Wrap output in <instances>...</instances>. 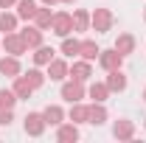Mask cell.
Instances as JSON below:
<instances>
[{"label":"cell","mask_w":146,"mask_h":143,"mask_svg":"<svg viewBox=\"0 0 146 143\" xmlns=\"http://www.w3.org/2000/svg\"><path fill=\"white\" fill-rule=\"evenodd\" d=\"M62 98L68 101V104H76V101H82L84 98V81H76V79H70V81H62Z\"/></svg>","instance_id":"cell-1"},{"label":"cell","mask_w":146,"mask_h":143,"mask_svg":"<svg viewBox=\"0 0 146 143\" xmlns=\"http://www.w3.org/2000/svg\"><path fill=\"white\" fill-rule=\"evenodd\" d=\"M51 31H54L56 36H70V31H73V14L56 11L54 20H51Z\"/></svg>","instance_id":"cell-2"},{"label":"cell","mask_w":146,"mask_h":143,"mask_svg":"<svg viewBox=\"0 0 146 143\" xmlns=\"http://www.w3.org/2000/svg\"><path fill=\"white\" fill-rule=\"evenodd\" d=\"M45 118H42V112H28L25 115V121H23V129H25V135H31V138H39L42 132H45Z\"/></svg>","instance_id":"cell-3"},{"label":"cell","mask_w":146,"mask_h":143,"mask_svg":"<svg viewBox=\"0 0 146 143\" xmlns=\"http://www.w3.org/2000/svg\"><path fill=\"white\" fill-rule=\"evenodd\" d=\"M90 25L96 28V34H104L112 28V11L110 9H96L90 14Z\"/></svg>","instance_id":"cell-4"},{"label":"cell","mask_w":146,"mask_h":143,"mask_svg":"<svg viewBox=\"0 0 146 143\" xmlns=\"http://www.w3.org/2000/svg\"><path fill=\"white\" fill-rule=\"evenodd\" d=\"M45 68H48L45 76H48L51 81H65V79L70 76V68H68V62H65V59H51Z\"/></svg>","instance_id":"cell-5"},{"label":"cell","mask_w":146,"mask_h":143,"mask_svg":"<svg viewBox=\"0 0 146 143\" xmlns=\"http://www.w3.org/2000/svg\"><path fill=\"white\" fill-rule=\"evenodd\" d=\"M3 51L11 56H20L25 54V42H23V36L17 31H11V34H3Z\"/></svg>","instance_id":"cell-6"},{"label":"cell","mask_w":146,"mask_h":143,"mask_svg":"<svg viewBox=\"0 0 146 143\" xmlns=\"http://www.w3.org/2000/svg\"><path fill=\"white\" fill-rule=\"evenodd\" d=\"M98 65H101L107 73L110 70H118V68L124 65V56L118 54L115 48H110V51H101V54H98Z\"/></svg>","instance_id":"cell-7"},{"label":"cell","mask_w":146,"mask_h":143,"mask_svg":"<svg viewBox=\"0 0 146 143\" xmlns=\"http://www.w3.org/2000/svg\"><path fill=\"white\" fill-rule=\"evenodd\" d=\"M56 140L59 143H76L79 140V124H59L56 126Z\"/></svg>","instance_id":"cell-8"},{"label":"cell","mask_w":146,"mask_h":143,"mask_svg":"<svg viewBox=\"0 0 146 143\" xmlns=\"http://www.w3.org/2000/svg\"><path fill=\"white\" fill-rule=\"evenodd\" d=\"M20 36H23L25 48H39L42 45V28H36V25H25L20 31Z\"/></svg>","instance_id":"cell-9"},{"label":"cell","mask_w":146,"mask_h":143,"mask_svg":"<svg viewBox=\"0 0 146 143\" xmlns=\"http://www.w3.org/2000/svg\"><path fill=\"white\" fill-rule=\"evenodd\" d=\"M112 135L118 140H132L135 138V124L127 121V118H121V121H115V126H112Z\"/></svg>","instance_id":"cell-10"},{"label":"cell","mask_w":146,"mask_h":143,"mask_svg":"<svg viewBox=\"0 0 146 143\" xmlns=\"http://www.w3.org/2000/svg\"><path fill=\"white\" fill-rule=\"evenodd\" d=\"M42 118H45L48 126H59V124H65V109L59 107V104H48L45 112H42Z\"/></svg>","instance_id":"cell-11"},{"label":"cell","mask_w":146,"mask_h":143,"mask_svg":"<svg viewBox=\"0 0 146 143\" xmlns=\"http://www.w3.org/2000/svg\"><path fill=\"white\" fill-rule=\"evenodd\" d=\"M107 87H110V93H124V90H127V76L121 73V68H118V70H110Z\"/></svg>","instance_id":"cell-12"},{"label":"cell","mask_w":146,"mask_h":143,"mask_svg":"<svg viewBox=\"0 0 146 143\" xmlns=\"http://www.w3.org/2000/svg\"><path fill=\"white\" fill-rule=\"evenodd\" d=\"M93 76V68H90V62L87 59H82V62H73V68H70V79H76V81H87Z\"/></svg>","instance_id":"cell-13"},{"label":"cell","mask_w":146,"mask_h":143,"mask_svg":"<svg viewBox=\"0 0 146 143\" xmlns=\"http://www.w3.org/2000/svg\"><path fill=\"white\" fill-rule=\"evenodd\" d=\"M0 73H3V76H11V79H14V76H20V59L17 56H3V59H0Z\"/></svg>","instance_id":"cell-14"},{"label":"cell","mask_w":146,"mask_h":143,"mask_svg":"<svg viewBox=\"0 0 146 143\" xmlns=\"http://www.w3.org/2000/svg\"><path fill=\"white\" fill-rule=\"evenodd\" d=\"M68 118H70L73 124H87V118H90V107H84L82 101H76L68 112Z\"/></svg>","instance_id":"cell-15"},{"label":"cell","mask_w":146,"mask_h":143,"mask_svg":"<svg viewBox=\"0 0 146 143\" xmlns=\"http://www.w3.org/2000/svg\"><path fill=\"white\" fill-rule=\"evenodd\" d=\"M87 95H90L93 101L104 104V101H107V95H110V87H107V81H93V84H90V90H87Z\"/></svg>","instance_id":"cell-16"},{"label":"cell","mask_w":146,"mask_h":143,"mask_svg":"<svg viewBox=\"0 0 146 143\" xmlns=\"http://www.w3.org/2000/svg\"><path fill=\"white\" fill-rule=\"evenodd\" d=\"M14 95L17 98H31V93H34V87H31V81L25 79V76H14Z\"/></svg>","instance_id":"cell-17"},{"label":"cell","mask_w":146,"mask_h":143,"mask_svg":"<svg viewBox=\"0 0 146 143\" xmlns=\"http://www.w3.org/2000/svg\"><path fill=\"white\" fill-rule=\"evenodd\" d=\"M115 51L121 56H129L132 51H135V36L132 34H121L118 39H115Z\"/></svg>","instance_id":"cell-18"},{"label":"cell","mask_w":146,"mask_h":143,"mask_svg":"<svg viewBox=\"0 0 146 143\" xmlns=\"http://www.w3.org/2000/svg\"><path fill=\"white\" fill-rule=\"evenodd\" d=\"M98 54H101V48H98L93 39H84V42H82V48H79V56H82V59H87V62H96Z\"/></svg>","instance_id":"cell-19"},{"label":"cell","mask_w":146,"mask_h":143,"mask_svg":"<svg viewBox=\"0 0 146 143\" xmlns=\"http://www.w3.org/2000/svg\"><path fill=\"white\" fill-rule=\"evenodd\" d=\"M36 6L34 0H17V17L20 20H34V14H36Z\"/></svg>","instance_id":"cell-20"},{"label":"cell","mask_w":146,"mask_h":143,"mask_svg":"<svg viewBox=\"0 0 146 143\" xmlns=\"http://www.w3.org/2000/svg\"><path fill=\"white\" fill-rule=\"evenodd\" d=\"M104 121H107V109H104V104L93 101V107H90V118H87V124H93V126H101Z\"/></svg>","instance_id":"cell-21"},{"label":"cell","mask_w":146,"mask_h":143,"mask_svg":"<svg viewBox=\"0 0 146 143\" xmlns=\"http://www.w3.org/2000/svg\"><path fill=\"white\" fill-rule=\"evenodd\" d=\"M87 28H90V11L76 9L73 11V31H87Z\"/></svg>","instance_id":"cell-22"},{"label":"cell","mask_w":146,"mask_h":143,"mask_svg":"<svg viewBox=\"0 0 146 143\" xmlns=\"http://www.w3.org/2000/svg\"><path fill=\"white\" fill-rule=\"evenodd\" d=\"M51 20H54V14H51V6H42V9H36V14H34V23H36V28H51Z\"/></svg>","instance_id":"cell-23"},{"label":"cell","mask_w":146,"mask_h":143,"mask_svg":"<svg viewBox=\"0 0 146 143\" xmlns=\"http://www.w3.org/2000/svg\"><path fill=\"white\" fill-rule=\"evenodd\" d=\"M36 54H34V65L36 68H42V65H48V62H51V59H54V48H48V45H39V48H34Z\"/></svg>","instance_id":"cell-24"},{"label":"cell","mask_w":146,"mask_h":143,"mask_svg":"<svg viewBox=\"0 0 146 143\" xmlns=\"http://www.w3.org/2000/svg\"><path fill=\"white\" fill-rule=\"evenodd\" d=\"M0 31H3V34L17 31V14H9V11L3 9V11H0Z\"/></svg>","instance_id":"cell-25"},{"label":"cell","mask_w":146,"mask_h":143,"mask_svg":"<svg viewBox=\"0 0 146 143\" xmlns=\"http://www.w3.org/2000/svg\"><path fill=\"white\" fill-rule=\"evenodd\" d=\"M79 48H82L79 39H73V36H62V54H65V56H79Z\"/></svg>","instance_id":"cell-26"},{"label":"cell","mask_w":146,"mask_h":143,"mask_svg":"<svg viewBox=\"0 0 146 143\" xmlns=\"http://www.w3.org/2000/svg\"><path fill=\"white\" fill-rule=\"evenodd\" d=\"M25 79L31 81V87H34V90H39L42 84H45V79H48V76H45V73L39 70V68H31V70L25 73Z\"/></svg>","instance_id":"cell-27"},{"label":"cell","mask_w":146,"mask_h":143,"mask_svg":"<svg viewBox=\"0 0 146 143\" xmlns=\"http://www.w3.org/2000/svg\"><path fill=\"white\" fill-rule=\"evenodd\" d=\"M20 98L14 95V90H0V107L6 109H14V104H17Z\"/></svg>","instance_id":"cell-28"},{"label":"cell","mask_w":146,"mask_h":143,"mask_svg":"<svg viewBox=\"0 0 146 143\" xmlns=\"http://www.w3.org/2000/svg\"><path fill=\"white\" fill-rule=\"evenodd\" d=\"M11 121H14V112L6 109V107H0V126H9Z\"/></svg>","instance_id":"cell-29"},{"label":"cell","mask_w":146,"mask_h":143,"mask_svg":"<svg viewBox=\"0 0 146 143\" xmlns=\"http://www.w3.org/2000/svg\"><path fill=\"white\" fill-rule=\"evenodd\" d=\"M11 6H17V0H0V9H11Z\"/></svg>","instance_id":"cell-30"},{"label":"cell","mask_w":146,"mask_h":143,"mask_svg":"<svg viewBox=\"0 0 146 143\" xmlns=\"http://www.w3.org/2000/svg\"><path fill=\"white\" fill-rule=\"evenodd\" d=\"M42 6H56V3H62V0H39Z\"/></svg>","instance_id":"cell-31"},{"label":"cell","mask_w":146,"mask_h":143,"mask_svg":"<svg viewBox=\"0 0 146 143\" xmlns=\"http://www.w3.org/2000/svg\"><path fill=\"white\" fill-rule=\"evenodd\" d=\"M62 3H76V0H62Z\"/></svg>","instance_id":"cell-32"},{"label":"cell","mask_w":146,"mask_h":143,"mask_svg":"<svg viewBox=\"0 0 146 143\" xmlns=\"http://www.w3.org/2000/svg\"><path fill=\"white\" fill-rule=\"evenodd\" d=\"M143 101H146V90H143Z\"/></svg>","instance_id":"cell-33"},{"label":"cell","mask_w":146,"mask_h":143,"mask_svg":"<svg viewBox=\"0 0 146 143\" xmlns=\"http://www.w3.org/2000/svg\"><path fill=\"white\" fill-rule=\"evenodd\" d=\"M143 20H146V9H143Z\"/></svg>","instance_id":"cell-34"},{"label":"cell","mask_w":146,"mask_h":143,"mask_svg":"<svg viewBox=\"0 0 146 143\" xmlns=\"http://www.w3.org/2000/svg\"><path fill=\"white\" fill-rule=\"evenodd\" d=\"M0 51H3V42H0Z\"/></svg>","instance_id":"cell-35"},{"label":"cell","mask_w":146,"mask_h":143,"mask_svg":"<svg viewBox=\"0 0 146 143\" xmlns=\"http://www.w3.org/2000/svg\"><path fill=\"white\" fill-rule=\"evenodd\" d=\"M143 126H146V121H143Z\"/></svg>","instance_id":"cell-36"}]
</instances>
